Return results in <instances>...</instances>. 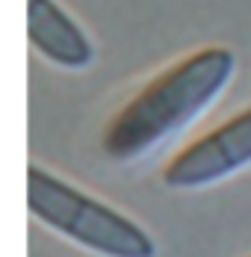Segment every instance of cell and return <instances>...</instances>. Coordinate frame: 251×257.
<instances>
[{"instance_id":"cell-1","label":"cell","mask_w":251,"mask_h":257,"mask_svg":"<svg viewBox=\"0 0 251 257\" xmlns=\"http://www.w3.org/2000/svg\"><path fill=\"white\" fill-rule=\"evenodd\" d=\"M233 71L236 56L222 45H210L177 59L112 115L100 139L103 154L115 163L148 157L192 124L227 89Z\"/></svg>"},{"instance_id":"cell-4","label":"cell","mask_w":251,"mask_h":257,"mask_svg":"<svg viewBox=\"0 0 251 257\" xmlns=\"http://www.w3.org/2000/svg\"><path fill=\"white\" fill-rule=\"evenodd\" d=\"M27 39L50 65L80 71L95 62V48L86 30L59 0H27Z\"/></svg>"},{"instance_id":"cell-2","label":"cell","mask_w":251,"mask_h":257,"mask_svg":"<svg viewBox=\"0 0 251 257\" xmlns=\"http://www.w3.org/2000/svg\"><path fill=\"white\" fill-rule=\"evenodd\" d=\"M27 207L30 213L65 236L80 248L100 257H154L157 245L151 233L136 225L130 216L100 198L59 180L42 166L27 169Z\"/></svg>"},{"instance_id":"cell-3","label":"cell","mask_w":251,"mask_h":257,"mask_svg":"<svg viewBox=\"0 0 251 257\" xmlns=\"http://www.w3.org/2000/svg\"><path fill=\"white\" fill-rule=\"evenodd\" d=\"M251 166V106L186 145L163 169L172 189H204Z\"/></svg>"}]
</instances>
